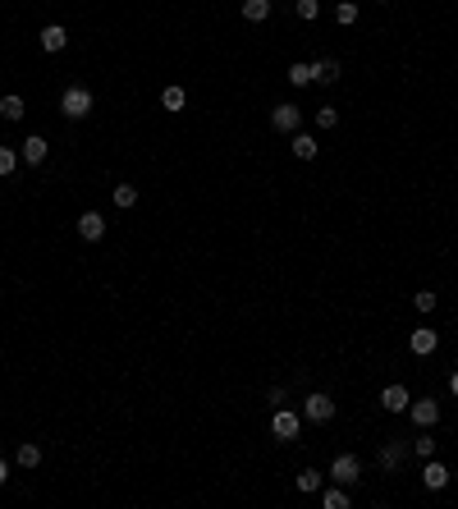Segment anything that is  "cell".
<instances>
[{
  "mask_svg": "<svg viewBox=\"0 0 458 509\" xmlns=\"http://www.w3.org/2000/svg\"><path fill=\"white\" fill-rule=\"evenodd\" d=\"M60 111H65L69 120H88V115H92V92H88V88H65V97H60Z\"/></svg>",
  "mask_w": 458,
  "mask_h": 509,
  "instance_id": "cell-1",
  "label": "cell"
},
{
  "mask_svg": "<svg viewBox=\"0 0 458 509\" xmlns=\"http://www.w3.org/2000/svg\"><path fill=\"white\" fill-rule=\"evenodd\" d=\"M303 418L307 422H330V418H335V399L321 395V390H312V395L303 399Z\"/></svg>",
  "mask_w": 458,
  "mask_h": 509,
  "instance_id": "cell-2",
  "label": "cell"
},
{
  "mask_svg": "<svg viewBox=\"0 0 458 509\" xmlns=\"http://www.w3.org/2000/svg\"><path fill=\"white\" fill-rule=\"evenodd\" d=\"M330 477H335L339 487L358 482V477H362V459H358V454H335V464H330Z\"/></svg>",
  "mask_w": 458,
  "mask_h": 509,
  "instance_id": "cell-3",
  "label": "cell"
},
{
  "mask_svg": "<svg viewBox=\"0 0 458 509\" xmlns=\"http://www.w3.org/2000/svg\"><path fill=\"white\" fill-rule=\"evenodd\" d=\"M298 432H303V418H298V413L280 409V413L271 418V436H275V441H294Z\"/></svg>",
  "mask_w": 458,
  "mask_h": 509,
  "instance_id": "cell-4",
  "label": "cell"
},
{
  "mask_svg": "<svg viewBox=\"0 0 458 509\" xmlns=\"http://www.w3.org/2000/svg\"><path fill=\"white\" fill-rule=\"evenodd\" d=\"M271 124H275L280 133H298V124H303V111L284 101V106H275V111H271Z\"/></svg>",
  "mask_w": 458,
  "mask_h": 509,
  "instance_id": "cell-5",
  "label": "cell"
},
{
  "mask_svg": "<svg viewBox=\"0 0 458 509\" xmlns=\"http://www.w3.org/2000/svg\"><path fill=\"white\" fill-rule=\"evenodd\" d=\"M408 404H413V395H408L404 386H385L381 390V409L385 413H408Z\"/></svg>",
  "mask_w": 458,
  "mask_h": 509,
  "instance_id": "cell-6",
  "label": "cell"
},
{
  "mask_svg": "<svg viewBox=\"0 0 458 509\" xmlns=\"http://www.w3.org/2000/svg\"><path fill=\"white\" fill-rule=\"evenodd\" d=\"M78 234H83L88 244H97L101 234H106V216H101V211H83V216H78Z\"/></svg>",
  "mask_w": 458,
  "mask_h": 509,
  "instance_id": "cell-7",
  "label": "cell"
},
{
  "mask_svg": "<svg viewBox=\"0 0 458 509\" xmlns=\"http://www.w3.org/2000/svg\"><path fill=\"white\" fill-rule=\"evenodd\" d=\"M408 413H413L417 427H436L440 422V404L436 399H417V404H408Z\"/></svg>",
  "mask_w": 458,
  "mask_h": 509,
  "instance_id": "cell-8",
  "label": "cell"
},
{
  "mask_svg": "<svg viewBox=\"0 0 458 509\" xmlns=\"http://www.w3.org/2000/svg\"><path fill=\"white\" fill-rule=\"evenodd\" d=\"M436 349H440V335L431 331V326H417V331H413V354L417 358H431Z\"/></svg>",
  "mask_w": 458,
  "mask_h": 509,
  "instance_id": "cell-9",
  "label": "cell"
},
{
  "mask_svg": "<svg viewBox=\"0 0 458 509\" xmlns=\"http://www.w3.org/2000/svg\"><path fill=\"white\" fill-rule=\"evenodd\" d=\"M404 459H408V441H390V445L381 450V468H385V473H394Z\"/></svg>",
  "mask_w": 458,
  "mask_h": 509,
  "instance_id": "cell-10",
  "label": "cell"
},
{
  "mask_svg": "<svg viewBox=\"0 0 458 509\" xmlns=\"http://www.w3.org/2000/svg\"><path fill=\"white\" fill-rule=\"evenodd\" d=\"M422 482H426L431 491H445V487H449V468H445V464H436V459H426V473H422Z\"/></svg>",
  "mask_w": 458,
  "mask_h": 509,
  "instance_id": "cell-11",
  "label": "cell"
},
{
  "mask_svg": "<svg viewBox=\"0 0 458 509\" xmlns=\"http://www.w3.org/2000/svg\"><path fill=\"white\" fill-rule=\"evenodd\" d=\"M65 42H69V33L60 23H46L42 28V51H65Z\"/></svg>",
  "mask_w": 458,
  "mask_h": 509,
  "instance_id": "cell-12",
  "label": "cell"
},
{
  "mask_svg": "<svg viewBox=\"0 0 458 509\" xmlns=\"http://www.w3.org/2000/svg\"><path fill=\"white\" fill-rule=\"evenodd\" d=\"M289 152H294L298 161H312V156L321 152V143H317V138H307V133H294V143H289Z\"/></svg>",
  "mask_w": 458,
  "mask_h": 509,
  "instance_id": "cell-13",
  "label": "cell"
},
{
  "mask_svg": "<svg viewBox=\"0 0 458 509\" xmlns=\"http://www.w3.org/2000/svg\"><path fill=\"white\" fill-rule=\"evenodd\" d=\"M23 115H28V111H23V97H19V92H10V97H0V120H23Z\"/></svg>",
  "mask_w": 458,
  "mask_h": 509,
  "instance_id": "cell-14",
  "label": "cell"
},
{
  "mask_svg": "<svg viewBox=\"0 0 458 509\" xmlns=\"http://www.w3.org/2000/svg\"><path fill=\"white\" fill-rule=\"evenodd\" d=\"M243 19L248 23H266L271 19V0H243Z\"/></svg>",
  "mask_w": 458,
  "mask_h": 509,
  "instance_id": "cell-15",
  "label": "cell"
},
{
  "mask_svg": "<svg viewBox=\"0 0 458 509\" xmlns=\"http://www.w3.org/2000/svg\"><path fill=\"white\" fill-rule=\"evenodd\" d=\"M23 161H28V166H42V161H46V138H37V133H33V138L23 143Z\"/></svg>",
  "mask_w": 458,
  "mask_h": 509,
  "instance_id": "cell-16",
  "label": "cell"
},
{
  "mask_svg": "<svg viewBox=\"0 0 458 509\" xmlns=\"http://www.w3.org/2000/svg\"><path fill=\"white\" fill-rule=\"evenodd\" d=\"M339 78V60H317L312 65V83H335Z\"/></svg>",
  "mask_w": 458,
  "mask_h": 509,
  "instance_id": "cell-17",
  "label": "cell"
},
{
  "mask_svg": "<svg viewBox=\"0 0 458 509\" xmlns=\"http://www.w3.org/2000/svg\"><path fill=\"white\" fill-rule=\"evenodd\" d=\"M110 198H115V207H120V211L138 207V189H133V184H115V193H110Z\"/></svg>",
  "mask_w": 458,
  "mask_h": 509,
  "instance_id": "cell-18",
  "label": "cell"
},
{
  "mask_svg": "<svg viewBox=\"0 0 458 509\" xmlns=\"http://www.w3.org/2000/svg\"><path fill=\"white\" fill-rule=\"evenodd\" d=\"M294 487L303 491V496H307V491H321V473H317V468H303V473L294 477Z\"/></svg>",
  "mask_w": 458,
  "mask_h": 509,
  "instance_id": "cell-19",
  "label": "cell"
},
{
  "mask_svg": "<svg viewBox=\"0 0 458 509\" xmlns=\"http://www.w3.org/2000/svg\"><path fill=\"white\" fill-rule=\"evenodd\" d=\"M321 505H326V509H349V491H344V487L335 482V487H330L326 496H321Z\"/></svg>",
  "mask_w": 458,
  "mask_h": 509,
  "instance_id": "cell-20",
  "label": "cell"
},
{
  "mask_svg": "<svg viewBox=\"0 0 458 509\" xmlns=\"http://www.w3.org/2000/svg\"><path fill=\"white\" fill-rule=\"evenodd\" d=\"M184 101H188L184 88H165L161 92V106H165V111H184Z\"/></svg>",
  "mask_w": 458,
  "mask_h": 509,
  "instance_id": "cell-21",
  "label": "cell"
},
{
  "mask_svg": "<svg viewBox=\"0 0 458 509\" xmlns=\"http://www.w3.org/2000/svg\"><path fill=\"white\" fill-rule=\"evenodd\" d=\"M42 464V445H19V468H37Z\"/></svg>",
  "mask_w": 458,
  "mask_h": 509,
  "instance_id": "cell-22",
  "label": "cell"
},
{
  "mask_svg": "<svg viewBox=\"0 0 458 509\" xmlns=\"http://www.w3.org/2000/svg\"><path fill=\"white\" fill-rule=\"evenodd\" d=\"M289 83H294V88H307V83H312V65H303V60L289 65Z\"/></svg>",
  "mask_w": 458,
  "mask_h": 509,
  "instance_id": "cell-23",
  "label": "cell"
},
{
  "mask_svg": "<svg viewBox=\"0 0 458 509\" xmlns=\"http://www.w3.org/2000/svg\"><path fill=\"white\" fill-rule=\"evenodd\" d=\"M413 454H417V459H436V436H417Z\"/></svg>",
  "mask_w": 458,
  "mask_h": 509,
  "instance_id": "cell-24",
  "label": "cell"
},
{
  "mask_svg": "<svg viewBox=\"0 0 458 509\" xmlns=\"http://www.w3.org/2000/svg\"><path fill=\"white\" fill-rule=\"evenodd\" d=\"M294 14H298L303 23H312V19L321 14V0H298V5H294Z\"/></svg>",
  "mask_w": 458,
  "mask_h": 509,
  "instance_id": "cell-25",
  "label": "cell"
},
{
  "mask_svg": "<svg viewBox=\"0 0 458 509\" xmlns=\"http://www.w3.org/2000/svg\"><path fill=\"white\" fill-rule=\"evenodd\" d=\"M14 166H19V152H10V147H0V179H10Z\"/></svg>",
  "mask_w": 458,
  "mask_h": 509,
  "instance_id": "cell-26",
  "label": "cell"
},
{
  "mask_svg": "<svg viewBox=\"0 0 458 509\" xmlns=\"http://www.w3.org/2000/svg\"><path fill=\"white\" fill-rule=\"evenodd\" d=\"M335 19L344 23V28H349V23H358V5H353V0H339V10H335Z\"/></svg>",
  "mask_w": 458,
  "mask_h": 509,
  "instance_id": "cell-27",
  "label": "cell"
},
{
  "mask_svg": "<svg viewBox=\"0 0 458 509\" xmlns=\"http://www.w3.org/2000/svg\"><path fill=\"white\" fill-rule=\"evenodd\" d=\"M317 124H321V129H335V124H339V111H335V106H321V111H317Z\"/></svg>",
  "mask_w": 458,
  "mask_h": 509,
  "instance_id": "cell-28",
  "label": "cell"
},
{
  "mask_svg": "<svg viewBox=\"0 0 458 509\" xmlns=\"http://www.w3.org/2000/svg\"><path fill=\"white\" fill-rule=\"evenodd\" d=\"M413 303H417V312H436V294H431V289L413 294Z\"/></svg>",
  "mask_w": 458,
  "mask_h": 509,
  "instance_id": "cell-29",
  "label": "cell"
},
{
  "mask_svg": "<svg viewBox=\"0 0 458 509\" xmlns=\"http://www.w3.org/2000/svg\"><path fill=\"white\" fill-rule=\"evenodd\" d=\"M5 482H10V464H5V459H0V487H5Z\"/></svg>",
  "mask_w": 458,
  "mask_h": 509,
  "instance_id": "cell-30",
  "label": "cell"
},
{
  "mask_svg": "<svg viewBox=\"0 0 458 509\" xmlns=\"http://www.w3.org/2000/svg\"><path fill=\"white\" fill-rule=\"evenodd\" d=\"M449 390H454V395H458V372H454V377H449Z\"/></svg>",
  "mask_w": 458,
  "mask_h": 509,
  "instance_id": "cell-31",
  "label": "cell"
}]
</instances>
